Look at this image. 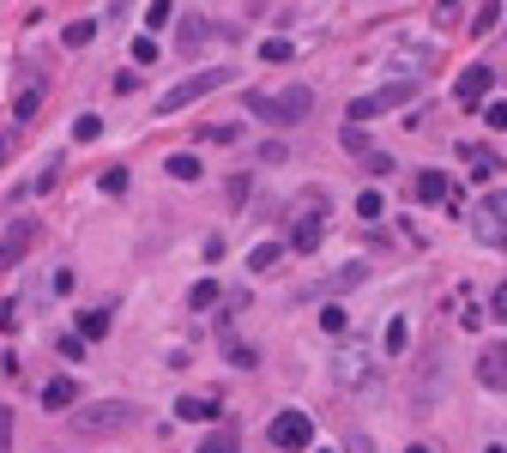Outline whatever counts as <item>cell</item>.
Here are the masks:
<instances>
[{
  "mask_svg": "<svg viewBox=\"0 0 507 453\" xmlns=\"http://www.w3.org/2000/svg\"><path fill=\"white\" fill-rule=\"evenodd\" d=\"M242 104H248V115H260V121H272V127H296L308 109H314V91H303V85H290V91H278V97L248 91Z\"/></svg>",
  "mask_w": 507,
  "mask_h": 453,
  "instance_id": "obj_1",
  "label": "cell"
},
{
  "mask_svg": "<svg viewBox=\"0 0 507 453\" xmlns=\"http://www.w3.org/2000/svg\"><path fill=\"white\" fill-rule=\"evenodd\" d=\"M134 423H139V405H127V399H103V405H79V411H73V429H79L85 441L121 435V429H134Z\"/></svg>",
  "mask_w": 507,
  "mask_h": 453,
  "instance_id": "obj_2",
  "label": "cell"
},
{
  "mask_svg": "<svg viewBox=\"0 0 507 453\" xmlns=\"http://www.w3.org/2000/svg\"><path fill=\"white\" fill-rule=\"evenodd\" d=\"M224 85H230V67H205V73H194V79H181V85H169L164 97H157V115H175V109L200 104V97L224 91Z\"/></svg>",
  "mask_w": 507,
  "mask_h": 453,
  "instance_id": "obj_3",
  "label": "cell"
},
{
  "mask_svg": "<svg viewBox=\"0 0 507 453\" xmlns=\"http://www.w3.org/2000/svg\"><path fill=\"white\" fill-rule=\"evenodd\" d=\"M333 381L350 387V393H369V387L380 381V357H374V350H338Z\"/></svg>",
  "mask_w": 507,
  "mask_h": 453,
  "instance_id": "obj_4",
  "label": "cell"
},
{
  "mask_svg": "<svg viewBox=\"0 0 507 453\" xmlns=\"http://www.w3.org/2000/svg\"><path fill=\"white\" fill-rule=\"evenodd\" d=\"M266 435H272L278 453H303V448H314V418H308V411H278Z\"/></svg>",
  "mask_w": 507,
  "mask_h": 453,
  "instance_id": "obj_5",
  "label": "cell"
},
{
  "mask_svg": "<svg viewBox=\"0 0 507 453\" xmlns=\"http://www.w3.org/2000/svg\"><path fill=\"white\" fill-rule=\"evenodd\" d=\"M31 242H36V218H12L6 236H0V273H12V266L31 254Z\"/></svg>",
  "mask_w": 507,
  "mask_h": 453,
  "instance_id": "obj_6",
  "label": "cell"
},
{
  "mask_svg": "<svg viewBox=\"0 0 507 453\" xmlns=\"http://www.w3.org/2000/svg\"><path fill=\"white\" fill-rule=\"evenodd\" d=\"M320 230H326V211H320V200H308V211H303V224H296V236H290V248H296V254H314V248H320Z\"/></svg>",
  "mask_w": 507,
  "mask_h": 453,
  "instance_id": "obj_7",
  "label": "cell"
},
{
  "mask_svg": "<svg viewBox=\"0 0 507 453\" xmlns=\"http://www.w3.org/2000/svg\"><path fill=\"white\" fill-rule=\"evenodd\" d=\"M477 381L495 387V393H507V345H483V357H477Z\"/></svg>",
  "mask_w": 507,
  "mask_h": 453,
  "instance_id": "obj_8",
  "label": "cell"
},
{
  "mask_svg": "<svg viewBox=\"0 0 507 453\" xmlns=\"http://www.w3.org/2000/svg\"><path fill=\"white\" fill-rule=\"evenodd\" d=\"M175 418H181V423H218V418H224V405H218V399H194V393H181V399H175Z\"/></svg>",
  "mask_w": 507,
  "mask_h": 453,
  "instance_id": "obj_9",
  "label": "cell"
},
{
  "mask_svg": "<svg viewBox=\"0 0 507 453\" xmlns=\"http://www.w3.org/2000/svg\"><path fill=\"white\" fill-rule=\"evenodd\" d=\"M489 85H495V73H489V67H465V73H459V85H453V97H459V104H477Z\"/></svg>",
  "mask_w": 507,
  "mask_h": 453,
  "instance_id": "obj_10",
  "label": "cell"
},
{
  "mask_svg": "<svg viewBox=\"0 0 507 453\" xmlns=\"http://www.w3.org/2000/svg\"><path fill=\"white\" fill-rule=\"evenodd\" d=\"M36 115H42V79H31V85L12 97V121H19V127H31Z\"/></svg>",
  "mask_w": 507,
  "mask_h": 453,
  "instance_id": "obj_11",
  "label": "cell"
},
{
  "mask_svg": "<svg viewBox=\"0 0 507 453\" xmlns=\"http://www.w3.org/2000/svg\"><path fill=\"white\" fill-rule=\"evenodd\" d=\"M42 405H49V411H67V405H79V381L55 375V381L42 387Z\"/></svg>",
  "mask_w": 507,
  "mask_h": 453,
  "instance_id": "obj_12",
  "label": "cell"
},
{
  "mask_svg": "<svg viewBox=\"0 0 507 453\" xmlns=\"http://www.w3.org/2000/svg\"><path fill=\"white\" fill-rule=\"evenodd\" d=\"M465 164H472L477 181H495V175H502V151H489V145H472V151H465Z\"/></svg>",
  "mask_w": 507,
  "mask_h": 453,
  "instance_id": "obj_13",
  "label": "cell"
},
{
  "mask_svg": "<svg viewBox=\"0 0 507 453\" xmlns=\"http://www.w3.org/2000/svg\"><path fill=\"white\" fill-rule=\"evenodd\" d=\"M447 194H453V181H447V175H441V170L417 175V200H423V206H435V200H447Z\"/></svg>",
  "mask_w": 507,
  "mask_h": 453,
  "instance_id": "obj_14",
  "label": "cell"
},
{
  "mask_svg": "<svg viewBox=\"0 0 507 453\" xmlns=\"http://www.w3.org/2000/svg\"><path fill=\"white\" fill-rule=\"evenodd\" d=\"M417 97V79H399V85H387V91H374V109L387 115V109H399V104H411Z\"/></svg>",
  "mask_w": 507,
  "mask_h": 453,
  "instance_id": "obj_15",
  "label": "cell"
},
{
  "mask_svg": "<svg viewBox=\"0 0 507 453\" xmlns=\"http://www.w3.org/2000/svg\"><path fill=\"white\" fill-rule=\"evenodd\" d=\"M164 170L175 175V181H200V175H205V164L194 157V151H175V157H164Z\"/></svg>",
  "mask_w": 507,
  "mask_h": 453,
  "instance_id": "obj_16",
  "label": "cell"
},
{
  "mask_svg": "<svg viewBox=\"0 0 507 453\" xmlns=\"http://www.w3.org/2000/svg\"><path fill=\"white\" fill-rule=\"evenodd\" d=\"M115 326V314L109 309H79V339H103Z\"/></svg>",
  "mask_w": 507,
  "mask_h": 453,
  "instance_id": "obj_17",
  "label": "cell"
},
{
  "mask_svg": "<svg viewBox=\"0 0 507 453\" xmlns=\"http://www.w3.org/2000/svg\"><path fill=\"white\" fill-rule=\"evenodd\" d=\"M91 36H97V19H73L67 31H61V42H67V49H85Z\"/></svg>",
  "mask_w": 507,
  "mask_h": 453,
  "instance_id": "obj_18",
  "label": "cell"
},
{
  "mask_svg": "<svg viewBox=\"0 0 507 453\" xmlns=\"http://www.w3.org/2000/svg\"><path fill=\"white\" fill-rule=\"evenodd\" d=\"M278 260H284V248H278V242H260L254 254H248V266H254V273H272Z\"/></svg>",
  "mask_w": 507,
  "mask_h": 453,
  "instance_id": "obj_19",
  "label": "cell"
},
{
  "mask_svg": "<svg viewBox=\"0 0 507 453\" xmlns=\"http://www.w3.org/2000/svg\"><path fill=\"white\" fill-rule=\"evenodd\" d=\"M495 25H502V6H495V0H483V6H477V19H472V31H477V36H489Z\"/></svg>",
  "mask_w": 507,
  "mask_h": 453,
  "instance_id": "obj_20",
  "label": "cell"
},
{
  "mask_svg": "<svg viewBox=\"0 0 507 453\" xmlns=\"http://www.w3.org/2000/svg\"><path fill=\"white\" fill-rule=\"evenodd\" d=\"M103 134V115H79V121H73V145H91Z\"/></svg>",
  "mask_w": 507,
  "mask_h": 453,
  "instance_id": "obj_21",
  "label": "cell"
},
{
  "mask_svg": "<svg viewBox=\"0 0 507 453\" xmlns=\"http://www.w3.org/2000/svg\"><path fill=\"white\" fill-rule=\"evenodd\" d=\"M290 55H296V49H290L284 36H272V42H260V61H272V67H284Z\"/></svg>",
  "mask_w": 507,
  "mask_h": 453,
  "instance_id": "obj_22",
  "label": "cell"
},
{
  "mask_svg": "<svg viewBox=\"0 0 507 453\" xmlns=\"http://www.w3.org/2000/svg\"><path fill=\"white\" fill-rule=\"evenodd\" d=\"M200 453H242V448H236L230 429H218V435H205V441H200Z\"/></svg>",
  "mask_w": 507,
  "mask_h": 453,
  "instance_id": "obj_23",
  "label": "cell"
},
{
  "mask_svg": "<svg viewBox=\"0 0 507 453\" xmlns=\"http://www.w3.org/2000/svg\"><path fill=\"white\" fill-rule=\"evenodd\" d=\"M169 12H175L169 0H151V6H145V31H164V25H169Z\"/></svg>",
  "mask_w": 507,
  "mask_h": 453,
  "instance_id": "obj_24",
  "label": "cell"
},
{
  "mask_svg": "<svg viewBox=\"0 0 507 453\" xmlns=\"http://www.w3.org/2000/svg\"><path fill=\"white\" fill-rule=\"evenodd\" d=\"M211 303H218V284H211V279L188 290V309H211Z\"/></svg>",
  "mask_w": 507,
  "mask_h": 453,
  "instance_id": "obj_25",
  "label": "cell"
},
{
  "mask_svg": "<svg viewBox=\"0 0 507 453\" xmlns=\"http://www.w3.org/2000/svg\"><path fill=\"white\" fill-rule=\"evenodd\" d=\"M405 339H411L405 320H387V357H399V350H405Z\"/></svg>",
  "mask_w": 507,
  "mask_h": 453,
  "instance_id": "obj_26",
  "label": "cell"
},
{
  "mask_svg": "<svg viewBox=\"0 0 507 453\" xmlns=\"http://www.w3.org/2000/svg\"><path fill=\"white\" fill-rule=\"evenodd\" d=\"M363 170H369V175H393V157H387V151H374V145H369V151H363Z\"/></svg>",
  "mask_w": 507,
  "mask_h": 453,
  "instance_id": "obj_27",
  "label": "cell"
},
{
  "mask_svg": "<svg viewBox=\"0 0 507 453\" xmlns=\"http://www.w3.org/2000/svg\"><path fill=\"white\" fill-rule=\"evenodd\" d=\"M55 350H61L67 363H85V339H79V333H67V339H55Z\"/></svg>",
  "mask_w": 507,
  "mask_h": 453,
  "instance_id": "obj_28",
  "label": "cell"
},
{
  "mask_svg": "<svg viewBox=\"0 0 507 453\" xmlns=\"http://www.w3.org/2000/svg\"><path fill=\"white\" fill-rule=\"evenodd\" d=\"M205 36H211V25H200V19H188V25H181V49H194V42H205Z\"/></svg>",
  "mask_w": 507,
  "mask_h": 453,
  "instance_id": "obj_29",
  "label": "cell"
},
{
  "mask_svg": "<svg viewBox=\"0 0 507 453\" xmlns=\"http://www.w3.org/2000/svg\"><path fill=\"white\" fill-rule=\"evenodd\" d=\"M134 61H139V67H151V61H157V42H151V36H134Z\"/></svg>",
  "mask_w": 507,
  "mask_h": 453,
  "instance_id": "obj_30",
  "label": "cell"
},
{
  "mask_svg": "<svg viewBox=\"0 0 507 453\" xmlns=\"http://www.w3.org/2000/svg\"><path fill=\"white\" fill-rule=\"evenodd\" d=\"M0 453H12V405H0Z\"/></svg>",
  "mask_w": 507,
  "mask_h": 453,
  "instance_id": "obj_31",
  "label": "cell"
},
{
  "mask_svg": "<svg viewBox=\"0 0 507 453\" xmlns=\"http://www.w3.org/2000/svg\"><path fill=\"white\" fill-rule=\"evenodd\" d=\"M374 115H380V109H374V97H357V104H350V121H374Z\"/></svg>",
  "mask_w": 507,
  "mask_h": 453,
  "instance_id": "obj_32",
  "label": "cell"
},
{
  "mask_svg": "<svg viewBox=\"0 0 507 453\" xmlns=\"http://www.w3.org/2000/svg\"><path fill=\"white\" fill-rule=\"evenodd\" d=\"M357 211H363V218H369V224H374V218H380V211H387V206H380V194H363V200H357Z\"/></svg>",
  "mask_w": 507,
  "mask_h": 453,
  "instance_id": "obj_33",
  "label": "cell"
},
{
  "mask_svg": "<svg viewBox=\"0 0 507 453\" xmlns=\"http://www.w3.org/2000/svg\"><path fill=\"white\" fill-rule=\"evenodd\" d=\"M103 194H127V170H109V175H103Z\"/></svg>",
  "mask_w": 507,
  "mask_h": 453,
  "instance_id": "obj_34",
  "label": "cell"
},
{
  "mask_svg": "<svg viewBox=\"0 0 507 453\" xmlns=\"http://www.w3.org/2000/svg\"><path fill=\"white\" fill-rule=\"evenodd\" d=\"M459 6H465V0H435V25H447V19H459Z\"/></svg>",
  "mask_w": 507,
  "mask_h": 453,
  "instance_id": "obj_35",
  "label": "cell"
},
{
  "mask_svg": "<svg viewBox=\"0 0 507 453\" xmlns=\"http://www.w3.org/2000/svg\"><path fill=\"white\" fill-rule=\"evenodd\" d=\"M483 121H489V127L502 134V127H507V104H489V109H483Z\"/></svg>",
  "mask_w": 507,
  "mask_h": 453,
  "instance_id": "obj_36",
  "label": "cell"
},
{
  "mask_svg": "<svg viewBox=\"0 0 507 453\" xmlns=\"http://www.w3.org/2000/svg\"><path fill=\"white\" fill-rule=\"evenodd\" d=\"M489 314H502V320H507V284L495 290V296H489Z\"/></svg>",
  "mask_w": 507,
  "mask_h": 453,
  "instance_id": "obj_37",
  "label": "cell"
},
{
  "mask_svg": "<svg viewBox=\"0 0 507 453\" xmlns=\"http://www.w3.org/2000/svg\"><path fill=\"white\" fill-rule=\"evenodd\" d=\"M344 448H350V453H374V441H369V435H350Z\"/></svg>",
  "mask_w": 507,
  "mask_h": 453,
  "instance_id": "obj_38",
  "label": "cell"
},
{
  "mask_svg": "<svg viewBox=\"0 0 507 453\" xmlns=\"http://www.w3.org/2000/svg\"><path fill=\"white\" fill-rule=\"evenodd\" d=\"M12 151H19V140H0V164H6V157H12Z\"/></svg>",
  "mask_w": 507,
  "mask_h": 453,
  "instance_id": "obj_39",
  "label": "cell"
},
{
  "mask_svg": "<svg viewBox=\"0 0 507 453\" xmlns=\"http://www.w3.org/2000/svg\"><path fill=\"white\" fill-rule=\"evenodd\" d=\"M405 453H435V448H429V441H417V448H405Z\"/></svg>",
  "mask_w": 507,
  "mask_h": 453,
  "instance_id": "obj_40",
  "label": "cell"
},
{
  "mask_svg": "<svg viewBox=\"0 0 507 453\" xmlns=\"http://www.w3.org/2000/svg\"><path fill=\"white\" fill-rule=\"evenodd\" d=\"M483 453H507V448H483Z\"/></svg>",
  "mask_w": 507,
  "mask_h": 453,
  "instance_id": "obj_41",
  "label": "cell"
},
{
  "mask_svg": "<svg viewBox=\"0 0 507 453\" xmlns=\"http://www.w3.org/2000/svg\"><path fill=\"white\" fill-rule=\"evenodd\" d=\"M502 242H507V236H502Z\"/></svg>",
  "mask_w": 507,
  "mask_h": 453,
  "instance_id": "obj_42",
  "label": "cell"
}]
</instances>
